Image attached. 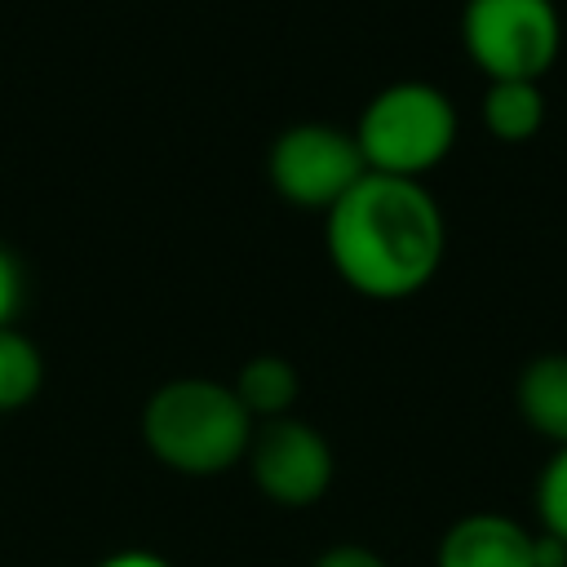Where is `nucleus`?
<instances>
[{
	"label": "nucleus",
	"instance_id": "1",
	"mask_svg": "<svg viewBox=\"0 0 567 567\" xmlns=\"http://www.w3.org/2000/svg\"><path fill=\"white\" fill-rule=\"evenodd\" d=\"M323 248L346 288L372 301H403L439 275L447 221L425 182L363 173L323 213Z\"/></svg>",
	"mask_w": 567,
	"mask_h": 567
},
{
	"label": "nucleus",
	"instance_id": "2",
	"mask_svg": "<svg viewBox=\"0 0 567 567\" xmlns=\"http://www.w3.org/2000/svg\"><path fill=\"white\" fill-rule=\"evenodd\" d=\"M257 421L244 412L235 390L213 377H173L142 408L146 452L190 478L226 474L248 456Z\"/></svg>",
	"mask_w": 567,
	"mask_h": 567
},
{
	"label": "nucleus",
	"instance_id": "3",
	"mask_svg": "<svg viewBox=\"0 0 567 567\" xmlns=\"http://www.w3.org/2000/svg\"><path fill=\"white\" fill-rule=\"evenodd\" d=\"M354 142L368 173L421 182L434 173L461 133L452 97L430 80H394L368 97L354 120Z\"/></svg>",
	"mask_w": 567,
	"mask_h": 567
},
{
	"label": "nucleus",
	"instance_id": "4",
	"mask_svg": "<svg viewBox=\"0 0 567 567\" xmlns=\"http://www.w3.org/2000/svg\"><path fill=\"white\" fill-rule=\"evenodd\" d=\"M465 58L492 80H536L563 53V18L554 0H465Z\"/></svg>",
	"mask_w": 567,
	"mask_h": 567
},
{
	"label": "nucleus",
	"instance_id": "5",
	"mask_svg": "<svg viewBox=\"0 0 567 567\" xmlns=\"http://www.w3.org/2000/svg\"><path fill=\"white\" fill-rule=\"evenodd\" d=\"M363 173L368 164L359 155L354 133L328 120H301L284 128L266 151L270 190L284 204L310 213H328Z\"/></svg>",
	"mask_w": 567,
	"mask_h": 567
},
{
	"label": "nucleus",
	"instance_id": "6",
	"mask_svg": "<svg viewBox=\"0 0 567 567\" xmlns=\"http://www.w3.org/2000/svg\"><path fill=\"white\" fill-rule=\"evenodd\" d=\"M248 474L257 492L284 509H306L319 496H328L337 478V456L332 443L301 416H279L261 421L248 443Z\"/></svg>",
	"mask_w": 567,
	"mask_h": 567
},
{
	"label": "nucleus",
	"instance_id": "7",
	"mask_svg": "<svg viewBox=\"0 0 567 567\" xmlns=\"http://www.w3.org/2000/svg\"><path fill=\"white\" fill-rule=\"evenodd\" d=\"M434 567H536V532L496 509L465 514L439 536Z\"/></svg>",
	"mask_w": 567,
	"mask_h": 567
},
{
	"label": "nucleus",
	"instance_id": "8",
	"mask_svg": "<svg viewBox=\"0 0 567 567\" xmlns=\"http://www.w3.org/2000/svg\"><path fill=\"white\" fill-rule=\"evenodd\" d=\"M514 408L532 434L567 447V350H549L523 363L514 381Z\"/></svg>",
	"mask_w": 567,
	"mask_h": 567
},
{
	"label": "nucleus",
	"instance_id": "9",
	"mask_svg": "<svg viewBox=\"0 0 567 567\" xmlns=\"http://www.w3.org/2000/svg\"><path fill=\"white\" fill-rule=\"evenodd\" d=\"M230 390L244 403V412L261 425V421L292 416V408L301 399V377L284 354H252V359L239 363Z\"/></svg>",
	"mask_w": 567,
	"mask_h": 567
},
{
	"label": "nucleus",
	"instance_id": "10",
	"mask_svg": "<svg viewBox=\"0 0 567 567\" xmlns=\"http://www.w3.org/2000/svg\"><path fill=\"white\" fill-rule=\"evenodd\" d=\"M478 115H483V128L496 142L518 146V142L540 133V124H545V93H540L536 80H492L483 89Z\"/></svg>",
	"mask_w": 567,
	"mask_h": 567
},
{
	"label": "nucleus",
	"instance_id": "11",
	"mask_svg": "<svg viewBox=\"0 0 567 567\" xmlns=\"http://www.w3.org/2000/svg\"><path fill=\"white\" fill-rule=\"evenodd\" d=\"M44 385V354L13 323L0 328V412L27 408Z\"/></svg>",
	"mask_w": 567,
	"mask_h": 567
},
{
	"label": "nucleus",
	"instance_id": "12",
	"mask_svg": "<svg viewBox=\"0 0 567 567\" xmlns=\"http://www.w3.org/2000/svg\"><path fill=\"white\" fill-rule=\"evenodd\" d=\"M532 505H536V523H540V532L554 536L558 545H567V447H554L549 461L540 465Z\"/></svg>",
	"mask_w": 567,
	"mask_h": 567
},
{
	"label": "nucleus",
	"instance_id": "13",
	"mask_svg": "<svg viewBox=\"0 0 567 567\" xmlns=\"http://www.w3.org/2000/svg\"><path fill=\"white\" fill-rule=\"evenodd\" d=\"M22 292H27V275L22 261L0 244V328H9L22 310Z\"/></svg>",
	"mask_w": 567,
	"mask_h": 567
},
{
	"label": "nucleus",
	"instance_id": "14",
	"mask_svg": "<svg viewBox=\"0 0 567 567\" xmlns=\"http://www.w3.org/2000/svg\"><path fill=\"white\" fill-rule=\"evenodd\" d=\"M310 567H390L377 549H368V545H354V540H346V545H328Z\"/></svg>",
	"mask_w": 567,
	"mask_h": 567
},
{
	"label": "nucleus",
	"instance_id": "15",
	"mask_svg": "<svg viewBox=\"0 0 567 567\" xmlns=\"http://www.w3.org/2000/svg\"><path fill=\"white\" fill-rule=\"evenodd\" d=\"M97 567H173V563L164 554H155V549H115Z\"/></svg>",
	"mask_w": 567,
	"mask_h": 567
}]
</instances>
